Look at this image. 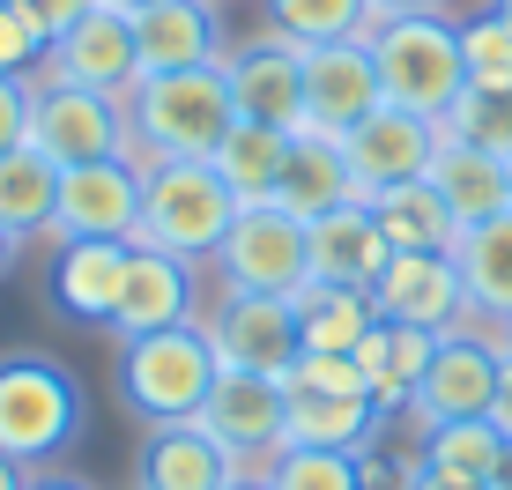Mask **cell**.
<instances>
[{
	"label": "cell",
	"mask_w": 512,
	"mask_h": 490,
	"mask_svg": "<svg viewBox=\"0 0 512 490\" xmlns=\"http://www.w3.org/2000/svg\"><path fill=\"white\" fill-rule=\"evenodd\" d=\"M208 327V349H216L223 372H260V379H282L297 364V297H245V290H223L216 305L201 312Z\"/></svg>",
	"instance_id": "30bf717a"
},
{
	"label": "cell",
	"mask_w": 512,
	"mask_h": 490,
	"mask_svg": "<svg viewBox=\"0 0 512 490\" xmlns=\"http://www.w3.org/2000/svg\"><path fill=\"white\" fill-rule=\"evenodd\" d=\"M223 82H231L238 119H260V127H282V134L305 127V45L253 30L223 52Z\"/></svg>",
	"instance_id": "8fae6325"
},
{
	"label": "cell",
	"mask_w": 512,
	"mask_h": 490,
	"mask_svg": "<svg viewBox=\"0 0 512 490\" xmlns=\"http://www.w3.org/2000/svg\"><path fill=\"white\" fill-rule=\"evenodd\" d=\"M372 216L394 253H453V238H461V223H453V208L438 201L431 179H409V186H386L372 194Z\"/></svg>",
	"instance_id": "4316f807"
},
{
	"label": "cell",
	"mask_w": 512,
	"mask_h": 490,
	"mask_svg": "<svg viewBox=\"0 0 512 490\" xmlns=\"http://www.w3.org/2000/svg\"><path fill=\"white\" fill-rule=\"evenodd\" d=\"M30 142V75H0V156Z\"/></svg>",
	"instance_id": "8d00e7d4"
},
{
	"label": "cell",
	"mask_w": 512,
	"mask_h": 490,
	"mask_svg": "<svg viewBox=\"0 0 512 490\" xmlns=\"http://www.w3.org/2000/svg\"><path fill=\"white\" fill-rule=\"evenodd\" d=\"M379 327L372 290H334V283H305L297 290V342L320 357H357V342Z\"/></svg>",
	"instance_id": "83f0119b"
},
{
	"label": "cell",
	"mask_w": 512,
	"mask_h": 490,
	"mask_svg": "<svg viewBox=\"0 0 512 490\" xmlns=\"http://www.w3.org/2000/svg\"><path fill=\"white\" fill-rule=\"evenodd\" d=\"M431 357H438V335H423V327H372V335L357 342V372H364V387H372L379 401V416H409L416 409V387H423V372H431Z\"/></svg>",
	"instance_id": "d4e9b609"
},
{
	"label": "cell",
	"mask_w": 512,
	"mask_h": 490,
	"mask_svg": "<svg viewBox=\"0 0 512 490\" xmlns=\"http://www.w3.org/2000/svg\"><path fill=\"white\" fill-rule=\"evenodd\" d=\"M379 104H386V90H379V60L364 38H334V45L305 52V127L297 134H334L342 142Z\"/></svg>",
	"instance_id": "4fadbf2b"
},
{
	"label": "cell",
	"mask_w": 512,
	"mask_h": 490,
	"mask_svg": "<svg viewBox=\"0 0 512 490\" xmlns=\"http://www.w3.org/2000/svg\"><path fill=\"white\" fill-rule=\"evenodd\" d=\"M490 490H512V439H505V461H498V476H490Z\"/></svg>",
	"instance_id": "f6af8a7d"
},
{
	"label": "cell",
	"mask_w": 512,
	"mask_h": 490,
	"mask_svg": "<svg viewBox=\"0 0 512 490\" xmlns=\"http://www.w3.org/2000/svg\"><path fill=\"white\" fill-rule=\"evenodd\" d=\"M379 60V90L386 104L401 112H423V119H446L453 97L468 90V67H461V23L453 15H379L364 30Z\"/></svg>",
	"instance_id": "277c9868"
},
{
	"label": "cell",
	"mask_w": 512,
	"mask_h": 490,
	"mask_svg": "<svg viewBox=\"0 0 512 490\" xmlns=\"http://www.w3.org/2000/svg\"><path fill=\"white\" fill-rule=\"evenodd\" d=\"M104 8H119V15H141V8H149V0H104Z\"/></svg>",
	"instance_id": "bcb514c9"
},
{
	"label": "cell",
	"mask_w": 512,
	"mask_h": 490,
	"mask_svg": "<svg viewBox=\"0 0 512 490\" xmlns=\"http://www.w3.org/2000/svg\"><path fill=\"white\" fill-rule=\"evenodd\" d=\"M490 424L512 439V357H505V379H498V401H490Z\"/></svg>",
	"instance_id": "60d3db41"
},
{
	"label": "cell",
	"mask_w": 512,
	"mask_h": 490,
	"mask_svg": "<svg viewBox=\"0 0 512 490\" xmlns=\"http://www.w3.org/2000/svg\"><path fill=\"white\" fill-rule=\"evenodd\" d=\"M453 268H461L468 283V312L490 327L512 320V208L490 223H468L461 238H453Z\"/></svg>",
	"instance_id": "484cf974"
},
{
	"label": "cell",
	"mask_w": 512,
	"mask_h": 490,
	"mask_svg": "<svg viewBox=\"0 0 512 490\" xmlns=\"http://www.w3.org/2000/svg\"><path fill=\"white\" fill-rule=\"evenodd\" d=\"M0 490H30V468L8 461V453H0Z\"/></svg>",
	"instance_id": "b9f144b4"
},
{
	"label": "cell",
	"mask_w": 512,
	"mask_h": 490,
	"mask_svg": "<svg viewBox=\"0 0 512 490\" xmlns=\"http://www.w3.org/2000/svg\"><path fill=\"white\" fill-rule=\"evenodd\" d=\"M52 208H60V164L45 149H8L0 156V223L15 238H52Z\"/></svg>",
	"instance_id": "f1b7e54d"
},
{
	"label": "cell",
	"mask_w": 512,
	"mask_h": 490,
	"mask_svg": "<svg viewBox=\"0 0 512 490\" xmlns=\"http://www.w3.org/2000/svg\"><path fill=\"white\" fill-rule=\"evenodd\" d=\"M438 127H446L453 142H468V149L512 156V97H498V90H461Z\"/></svg>",
	"instance_id": "e575fe53"
},
{
	"label": "cell",
	"mask_w": 512,
	"mask_h": 490,
	"mask_svg": "<svg viewBox=\"0 0 512 490\" xmlns=\"http://www.w3.org/2000/svg\"><path fill=\"white\" fill-rule=\"evenodd\" d=\"M372 312L386 327H423V335H453L461 320H475L453 253H394L372 283Z\"/></svg>",
	"instance_id": "7c38bea8"
},
{
	"label": "cell",
	"mask_w": 512,
	"mask_h": 490,
	"mask_svg": "<svg viewBox=\"0 0 512 490\" xmlns=\"http://www.w3.org/2000/svg\"><path fill=\"white\" fill-rule=\"evenodd\" d=\"M446 142V127L423 112H401V104H379L364 127L342 134V156H349V179L364 186V201L386 194V186H409V179H431V156Z\"/></svg>",
	"instance_id": "9a60e30c"
},
{
	"label": "cell",
	"mask_w": 512,
	"mask_h": 490,
	"mask_svg": "<svg viewBox=\"0 0 512 490\" xmlns=\"http://www.w3.org/2000/svg\"><path fill=\"white\" fill-rule=\"evenodd\" d=\"M416 461L438 468V476H461V483H483L498 476L505 461V431L490 424V416H468V424H423L416 431Z\"/></svg>",
	"instance_id": "4dcf8cb0"
},
{
	"label": "cell",
	"mask_w": 512,
	"mask_h": 490,
	"mask_svg": "<svg viewBox=\"0 0 512 490\" xmlns=\"http://www.w3.org/2000/svg\"><path fill=\"white\" fill-rule=\"evenodd\" d=\"M45 75H60V82H82V90H104V97H127L134 82H141V52H134V15H119V8H97L82 15L67 38H52V60H45Z\"/></svg>",
	"instance_id": "d6986e66"
},
{
	"label": "cell",
	"mask_w": 512,
	"mask_h": 490,
	"mask_svg": "<svg viewBox=\"0 0 512 490\" xmlns=\"http://www.w3.org/2000/svg\"><path fill=\"white\" fill-rule=\"evenodd\" d=\"M30 149H45L60 171L134 156L127 97L82 90V82H60V75H45V67H38V75H30Z\"/></svg>",
	"instance_id": "52a82bcc"
},
{
	"label": "cell",
	"mask_w": 512,
	"mask_h": 490,
	"mask_svg": "<svg viewBox=\"0 0 512 490\" xmlns=\"http://www.w3.org/2000/svg\"><path fill=\"white\" fill-rule=\"evenodd\" d=\"M193 424L208 431L231 461L245 468V476H260V468L275 461L282 446V379H260V372H223L216 394L201 401V416Z\"/></svg>",
	"instance_id": "5bb4252c"
},
{
	"label": "cell",
	"mask_w": 512,
	"mask_h": 490,
	"mask_svg": "<svg viewBox=\"0 0 512 490\" xmlns=\"http://www.w3.org/2000/svg\"><path fill=\"white\" fill-rule=\"evenodd\" d=\"M498 379H505V327L490 320H461L453 335H438V357L416 387V409L409 424H468V416H490L498 401Z\"/></svg>",
	"instance_id": "9c48e42d"
},
{
	"label": "cell",
	"mask_w": 512,
	"mask_h": 490,
	"mask_svg": "<svg viewBox=\"0 0 512 490\" xmlns=\"http://www.w3.org/2000/svg\"><path fill=\"white\" fill-rule=\"evenodd\" d=\"M238 104L223 67H179V75H141L127 90V134L134 164H208L231 134Z\"/></svg>",
	"instance_id": "6da1fadb"
},
{
	"label": "cell",
	"mask_w": 512,
	"mask_h": 490,
	"mask_svg": "<svg viewBox=\"0 0 512 490\" xmlns=\"http://www.w3.org/2000/svg\"><path fill=\"white\" fill-rule=\"evenodd\" d=\"M238 223V194L216 179V164H141V231L134 245H156L171 260L208 268L216 245Z\"/></svg>",
	"instance_id": "5b68a950"
},
{
	"label": "cell",
	"mask_w": 512,
	"mask_h": 490,
	"mask_svg": "<svg viewBox=\"0 0 512 490\" xmlns=\"http://www.w3.org/2000/svg\"><path fill=\"white\" fill-rule=\"evenodd\" d=\"M90 424V394L45 349H15L0 357V453L23 468H45L52 453H67Z\"/></svg>",
	"instance_id": "7a4b0ae2"
},
{
	"label": "cell",
	"mask_w": 512,
	"mask_h": 490,
	"mask_svg": "<svg viewBox=\"0 0 512 490\" xmlns=\"http://www.w3.org/2000/svg\"><path fill=\"white\" fill-rule=\"evenodd\" d=\"M275 208H290L297 223H320L327 208H349L364 201V186L349 179V156L334 134H290V149H282V171H275Z\"/></svg>",
	"instance_id": "603a6c76"
},
{
	"label": "cell",
	"mask_w": 512,
	"mask_h": 490,
	"mask_svg": "<svg viewBox=\"0 0 512 490\" xmlns=\"http://www.w3.org/2000/svg\"><path fill=\"white\" fill-rule=\"evenodd\" d=\"M401 490H483V483H461V476H438V468H409Z\"/></svg>",
	"instance_id": "f35d334b"
},
{
	"label": "cell",
	"mask_w": 512,
	"mask_h": 490,
	"mask_svg": "<svg viewBox=\"0 0 512 490\" xmlns=\"http://www.w3.org/2000/svg\"><path fill=\"white\" fill-rule=\"evenodd\" d=\"M379 15H446V0H372V23Z\"/></svg>",
	"instance_id": "ab89813d"
},
{
	"label": "cell",
	"mask_w": 512,
	"mask_h": 490,
	"mask_svg": "<svg viewBox=\"0 0 512 490\" xmlns=\"http://www.w3.org/2000/svg\"><path fill=\"white\" fill-rule=\"evenodd\" d=\"M30 490H90V483H75V476H30Z\"/></svg>",
	"instance_id": "ee69618b"
},
{
	"label": "cell",
	"mask_w": 512,
	"mask_h": 490,
	"mask_svg": "<svg viewBox=\"0 0 512 490\" xmlns=\"http://www.w3.org/2000/svg\"><path fill=\"white\" fill-rule=\"evenodd\" d=\"M245 468L201 424H149L134 446V490H231Z\"/></svg>",
	"instance_id": "ffe728a7"
},
{
	"label": "cell",
	"mask_w": 512,
	"mask_h": 490,
	"mask_svg": "<svg viewBox=\"0 0 512 490\" xmlns=\"http://www.w3.org/2000/svg\"><path fill=\"white\" fill-rule=\"evenodd\" d=\"M386 431L372 387H364L357 357H320L297 349V364L282 372V439L290 446H349L364 453Z\"/></svg>",
	"instance_id": "8992f818"
},
{
	"label": "cell",
	"mask_w": 512,
	"mask_h": 490,
	"mask_svg": "<svg viewBox=\"0 0 512 490\" xmlns=\"http://www.w3.org/2000/svg\"><path fill=\"white\" fill-rule=\"evenodd\" d=\"M216 283L223 290H245V297H297L312 283V253H305V223L275 201H253L238 208L231 238L216 245Z\"/></svg>",
	"instance_id": "ba28073f"
},
{
	"label": "cell",
	"mask_w": 512,
	"mask_h": 490,
	"mask_svg": "<svg viewBox=\"0 0 512 490\" xmlns=\"http://www.w3.org/2000/svg\"><path fill=\"white\" fill-rule=\"evenodd\" d=\"M231 490H268V483H260V476H238V483H231Z\"/></svg>",
	"instance_id": "7dc6e473"
},
{
	"label": "cell",
	"mask_w": 512,
	"mask_h": 490,
	"mask_svg": "<svg viewBox=\"0 0 512 490\" xmlns=\"http://www.w3.org/2000/svg\"><path fill=\"white\" fill-rule=\"evenodd\" d=\"M45 60H52V38L15 8V0H0V75H38Z\"/></svg>",
	"instance_id": "d590c367"
},
{
	"label": "cell",
	"mask_w": 512,
	"mask_h": 490,
	"mask_svg": "<svg viewBox=\"0 0 512 490\" xmlns=\"http://www.w3.org/2000/svg\"><path fill=\"white\" fill-rule=\"evenodd\" d=\"M134 231H141V164H134V156L60 171L52 245H60V238H119V245H134Z\"/></svg>",
	"instance_id": "2e32d148"
},
{
	"label": "cell",
	"mask_w": 512,
	"mask_h": 490,
	"mask_svg": "<svg viewBox=\"0 0 512 490\" xmlns=\"http://www.w3.org/2000/svg\"><path fill=\"white\" fill-rule=\"evenodd\" d=\"M282 149H290V134L282 127H260V119H231V134L216 142V179L238 194V208L268 201L275 194V171H282Z\"/></svg>",
	"instance_id": "f546056e"
},
{
	"label": "cell",
	"mask_w": 512,
	"mask_h": 490,
	"mask_svg": "<svg viewBox=\"0 0 512 490\" xmlns=\"http://www.w3.org/2000/svg\"><path fill=\"white\" fill-rule=\"evenodd\" d=\"M268 490H372V461L349 446H282L260 468Z\"/></svg>",
	"instance_id": "d6a6232c"
},
{
	"label": "cell",
	"mask_w": 512,
	"mask_h": 490,
	"mask_svg": "<svg viewBox=\"0 0 512 490\" xmlns=\"http://www.w3.org/2000/svg\"><path fill=\"white\" fill-rule=\"evenodd\" d=\"M216 379H223V364L208 349L201 320L119 342V401H127V416H141V424H193L201 401L216 394Z\"/></svg>",
	"instance_id": "3957f363"
},
{
	"label": "cell",
	"mask_w": 512,
	"mask_h": 490,
	"mask_svg": "<svg viewBox=\"0 0 512 490\" xmlns=\"http://www.w3.org/2000/svg\"><path fill=\"white\" fill-rule=\"evenodd\" d=\"M431 186H438V201L453 208V223H490V216H505L512 208V156H490V149H468V142H438L431 156Z\"/></svg>",
	"instance_id": "cb8c5ba5"
},
{
	"label": "cell",
	"mask_w": 512,
	"mask_h": 490,
	"mask_svg": "<svg viewBox=\"0 0 512 490\" xmlns=\"http://www.w3.org/2000/svg\"><path fill=\"white\" fill-rule=\"evenodd\" d=\"M305 253H312V283H334V290H372L379 268L394 260L372 201H349V208H327L320 223H305Z\"/></svg>",
	"instance_id": "44dd1931"
},
{
	"label": "cell",
	"mask_w": 512,
	"mask_h": 490,
	"mask_svg": "<svg viewBox=\"0 0 512 490\" xmlns=\"http://www.w3.org/2000/svg\"><path fill=\"white\" fill-rule=\"evenodd\" d=\"M201 320V268L193 260H171L156 245H134L127 253V283H119V312H112V335H164V327Z\"/></svg>",
	"instance_id": "ac0fdd59"
},
{
	"label": "cell",
	"mask_w": 512,
	"mask_h": 490,
	"mask_svg": "<svg viewBox=\"0 0 512 490\" xmlns=\"http://www.w3.org/2000/svg\"><path fill=\"white\" fill-rule=\"evenodd\" d=\"M461 67H468V90L512 97V23L498 8H483V15L461 23Z\"/></svg>",
	"instance_id": "836d02e7"
},
{
	"label": "cell",
	"mask_w": 512,
	"mask_h": 490,
	"mask_svg": "<svg viewBox=\"0 0 512 490\" xmlns=\"http://www.w3.org/2000/svg\"><path fill=\"white\" fill-rule=\"evenodd\" d=\"M141 75H179V67H223L231 52V15L223 0H149L134 15Z\"/></svg>",
	"instance_id": "e0dca14e"
},
{
	"label": "cell",
	"mask_w": 512,
	"mask_h": 490,
	"mask_svg": "<svg viewBox=\"0 0 512 490\" xmlns=\"http://www.w3.org/2000/svg\"><path fill=\"white\" fill-rule=\"evenodd\" d=\"M505 357H512V320H505Z\"/></svg>",
	"instance_id": "681fc988"
},
{
	"label": "cell",
	"mask_w": 512,
	"mask_h": 490,
	"mask_svg": "<svg viewBox=\"0 0 512 490\" xmlns=\"http://www.w3.org/2000/svg\"><path fill=\"white\" fill-rule=\"evenodd\" d=\"M260 30L312 52L334 38H364L372 30V0H260Z\"/></svg>",
	"instance_id": "1f68e13d"
},
{
	"label": "cell",
	"mask_w": 512,
	"mask_h": 490,
	"mask_svg": "<svg viewBox=\"0 0 512 490\" xmlns=\"http://www.w3.org/2000/svg\"><path fill=\"white\" fill-rule=\"evenodd\" d=\"M15 253H23V238H15V231H8V223H0V275H8V268H15Z\"/></svg>",
	"instance_id": "7bdbcfd3"
},
{
	"label": "cell",
	"mask_w": 512,
	"mask_h": 490,
	"mask_svg": "<svg viewBox=\"0 0 512 490\" xmlns=\"http://www.w3.org/2000/svg\"><path fill=\"white\" fill-rule=\"evenodd\" d=\"M127 253L119 238H60L52 245V305L82 327H112L119 283H127Z\"/></svg>",
	"instance_id": "7402d4cb"
},
{
	"label": "cell",
	"mask_w": 512,
	"mask_h": 490,
	"mask_svg": "<svg viewBox=\"0 0 512 490\" xmlns=\"http://www.w3.org/2000/svg\"><path fill=\"white\" fill-rule=\"evenodd\" d=\"M15 8H23V15H30V23H38V30H45V38H67V30H75V23H82V15H90V8H97V0H15Z\"/></svg>",
	"instance_id": "74e56055"
},
{
	"label": "cell",
	"mask_w": 512,
	"mask_h": 490,
	"mask_svg": "<svg viewBox=\"0 0 512 490\" xmlns=\"http://www.w3.org/2000/svg\"><path fill=\"white\" fill-rule=\"evenodd\" d=\"M490 8H498V15H505V23H512V0H490Z\"/></svg>",
	"instance_id": "c3c4849f"
}]
</instances>
